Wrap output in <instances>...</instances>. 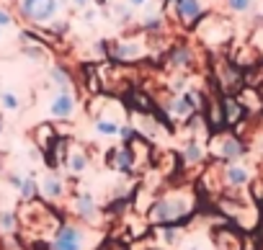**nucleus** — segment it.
I'll return each instance as SVG.
<instances>
[{
  "instance_id": "26",
  "label": "nucleus",
  "mask_w": 263,
  "mask_h": 250,
  "mask_svg": "<svg viewBox=\"0 0 263 250\" xmlns=\"http://www.w3.org/2000/svg\"><path fill=\"white\" fill-rule=\"evenodd\" d=\"M116 16H119V21H129V8L119 6V8H116Z\"/></svg>"
},
{
  "instance_id": "31",
  "label": "nucleus",
  "mask_w": 263,
  "mask_h": 250,
  "mask_svg": "<svg viewBox=\"0 0 263 250\" xmlns=\"http://www.w3.org/2000/svg\"><path fill=\"white\" fill-rule=\"evenodd\" d=\"M258 90H260V95H263V85H260V88H258Z\"/></svg>"
},
{
  "instance_id": "17",
  "label": "nucleus",
  "mask_w": 263,
  "mask_h": 250,
  "mask_svg": "<svg viewBox=\"0 0 263 250\" xmlns=\"http://www.w3.org/2000/svg\"><path fill=\"white\" fill-rule=\"evenodd\" d=\"M227 8L232 13H248L253 8V0H227Z\"/></svg>"
},
{
  "instance_id": "29",
  "label": "nucleus",
  "mask_w": 263,
  "mask_h": 250,
  "mask_svg": "<svg viewBox=\"0 0 263 250\" xmlns=\"http://www.w3.org/2000/svg\"><path fill=\"white\" fill-rule=\"evenodd\" d=\"M88 3V0H75V6H85Z\"/></svg>"
},
{
  "instance_id": "1",
  "label": "nucleus",
  "mask_w": 263,
  "mask_h": 250,
  "mask_svg": "<svg viewBox=\"0 0 263 250\" xmlns=\"http://www.w3.org/2000/svg\"><path fill=\"white\" fill-rule=\"evenodd\" d=\"M214 83L222 95H237L245 88V70L237 67L230 57H219L214 62Z\"/></svg>"
},
{
  "instance_id": "4",
  "label": "nucleus",
  "mask_w": 263,
  "mask_h": 250,
  "mask_svg": "<svg viewBox=\"0 0 263 250\" xmlns=\"http://www.w3.org/2000/svg\"><path fill=\"white\" fill-rule=\"evenodd\" d=\"M186 211H189V206H186L181 199H163V201L155 204L153 219H155V222H176V219H181Z\"/></svg>"
},
{
  "instance_id": "23",
  "label": "nucleus",
  "mask_w": 263,
  "mask_h": 250,
  "mask_svg": "<svg viewBox=\"0 0 263 250\" xmlns=\"http://www.w3.org/2000/svg\"><path fill=\"white\" fill-rule=\"evenodd\" d=\"M78 206H80V211H83L85 217H90V214H93V201H90V196H83Z\"/></svg>"
},
{
  "instance_id": "28",
  "label": "nucleus",
  "mask_w": 263,
  "mask_h": 250,
  "mask_svg": "<svg viewBox=\"0 0 263 250\" xmlns=\"http://www.w3.org/2000/svg\"><path fill=\"white\" fill-rule=\"evenodd\" d=\"M132 6H142V3H147V0H129Z\"/></svg>"
},
{
  "instance_id": "24",
  "label": "nucleus",
  "mask_w": 263,
  "mask_h": 250,
  "mask_svg": "<svg viewBox=\"0 0 263 250\" xmlns=\"http://www.w3.org/2000/svg\"><path fill=\"white\" fill-rule=\"evenodd\" d=\"M21 194H24V199H29V196L34 194V181H31V178H26V181L21 183Z\"/></svg>"
},
{
  "instance_id": "15",
  "label": "nucleus",
  "mask_w": 263,
  "mask_h": 250,
  "mask_svg": "<svg viewBox=\"0 0 263 250\" xmlns=\"http://www.w3.org/2000/svg\"><path fill=\"white\" fill-rule=\"evenodd\" d=\"M191 62H194V52L189 47H176L171 52V60H168L171 67H191Z\"/></svg>"
},
{
  "instance_id": "7",
  "label": "nucleus",
  "mask_w": 263,
  "mask_h": 250,
  "mask_svg": "<svg viewBox=\"0 0 263 250\" xmlns=\"http://www.w3.org/2000/svg\"><path fill=\"white\" fill-rule=\"evenodd\" d=\"M237 101H240V106L245 108L248 119L263 111V95H260V90H258V88H248V85H245V88L237 93Z\"/></svg>"
},
{
  "instance_id": "25",
  "label": "nucleus",
  "mask_w": 263,
  "mask_h": 250,
  "mask_svg": "<svg viewBox=\"0 0 263 250\" xmlns=\"http://www.w3.org/2000/svg\"><path fill=\"white\" fill-rule=\"evenodd\" d=\"M0 224H3L6 229L13 227V214H0Z\"/></svg>"
},
{
  "instance_id": "8",
  "label": "nucleus",
  "mask_w": 263,
  "mask_h": 250,
  "mask_svg": "<svg viewBox=\"0 0 263 250\" xmlns=\"http://www.w3.org/2000/svg\"><path fill=\"white\" fill-rule=\"evenodd\" d=\"M80 245H83V237L75 227H62L54 240V250H80Z\"/></svg>"
},
{
  "instance_id": "13",
  "label": "nucleus",
  "mask_w": 263,
  "mask_h": 250,
  "mask_svg": "<svg viewBox=\"0 0 263 250\" xmlns=\"http://www.w3.org/2000/svg\"><path fill=\"white\" fill-rule=\"evenodd\" d=\"M204 155H206V150H204V145L196 140V137H191L189 140V145L183 147V163H189V165H196V163H201L204 160Z\"/></svg>"
},
{
  "instance_id": "9",
  "label": "nucleus",
  "mask_w": 263,
  "mask_h": 250,
  "mask_svg": "<svg viewBox=\"0 0 263 250\" xmlns=\"http://www.w3.org/2000/svg\"><path fill=\"white\" fill-rule=\"evenodd\" d=\"M108 160H111V165L119 168L121 173H129L132 165H135V150H132L129 145H121L119 150L108 152Z\"/></svg>"
},
{
  "instance_id": "22",
  "label": "nucleus",
  "mask_w": 263,
  "mask_h": 250,
  "mask_svg": "<svg viewBox=\"0 0 263 250\" xmlns=\"http://www.w3.org/2000/svg\"><path fill=\"white\" fill-rule=\"evenodd\" d=\"M3 106H6L8 111H16V108H18V98H16L13 93H3Z\"/></svg>"
},
{
  "instance_id": "12",
  "label": "nucleus",
  "mask_w": 263,
  "mask_h": 250,
  "mask_svg": "<svg viewBox=\"0 0 263 250\" xmlns=\"http://www.w3.org/2000/svg\"><path fill=\"white\" fill-rule=\"evenodd\" d=\"M111 57H114V60H119V62H135V60H140V57H142V47H140V44H135V42H126V44L114 47Z\"/></svg>"
},
{
  "instance_id": "14",
  "label": "nucleus",
  "mask_w": 263,
  "mask_h": 250,
  "mask_svg": "<svg viewBox=\"0 0 263 250\" xmlns=\"http://www.w3.org/2000/svg\"><path fill=\"white\" fill-rule=\"evenodd\" d=\"M214 242H217L219 250H240V237L232 229H219L214 235Z\"/></svg>"
},
{
  "instance_id": "6",
  "label": "nucleus",
  "mask_w": 263,
  "mask_h": 250,
  "mask_svg": "<svg viewBox=\"0 0 263 250\" xmlns=\"http://www.w3.org/2000/svg\"><path fill=\"white\" fill-rule=\"evenodd\" d=\"M222 103V116H224V127H240V124L248 119L245 108L240 106L237 95H219Z\"/></svg>"
},
{
  "instance_id": "27",
  "label": "nucleus",
  "mask_w": 263,
  "mask_h": 250,
  "mask_svg": "<svg viewBox=\"0 0 263 250\" xmlns=\"http://www.w3.org/2000/svg\"><path fill=\"white\" fill-rule=\"evenodd\" d=\"M8 24H11V16L6 11H0V26H8Z\"/></svg>"
},
{
  "instance_id": "3",
  "label": "nucleus",
  "mask_w": 263,
  "mask_h": 250,
  "mask_svg": "<svg viewBox=\"0 0 263 250\" xmlns=\"http://www.w3.org/2000/svg\"><path fill=\"white\" fill-rule=\"evenodd\" d=\"M245 152H248V145L242 142V137H237V134H222V137H219V147H217L219 160L235 163V160H240Z\"/></svg>"
},
{
  "instance_id": "2",
  "label": "nucleus",
  "mask_w": 263,
  "mask_h": 250,
  "mask_svg": "<svg viewBox=\"0 0 263 250\" xmlns=\"http://www.w3.org/2000/svg\"><path fill=\"white\" fill-rule=\"evenodd\" d=\"M21 11L29 21H49L57 13V0H21Z\"/></svg>"
},
{
  "instance_id": "20",
  "label": "nucleus",
  "mask_w": 263,
  "mask_h": 250,
  "mask_svg": "<svg viewBox=\"0 0 263 250\" xmlns=\"http://www.w3.org/2000/svg\"><path fill=\"white\" fill-rule=\"evenodd\" d=\"M96 129L101 134H119V127H116L114 121H96Z\"/></svg>"
},
{
  "instance_id": "10",
  "label": "nucleus",
  "mask_w": 263,
  "mask_h": 250,
  "mask_svg": "<svg viewBox=\"0 0 263 250\" xmlns=\"http://www.w3.org/2000/svg\"><path fill=\"white\" fill-rule=\"evenodd\" d=\"M224 183L232 186V188H242V186H248V183H250V173H248V168H242V165H237V163H227V168H224Z\"/></svg>"
},
{
  "instance_id": "11",
  "label": "nucleus",
  "mask_w": 263,
  "mask_h": 250,
  "mask_svg": "<svg viewBox=\"0 0 263 250\" xmlns=\"http://www.w3.org/2000/svg\"><path fill=\"white\" fill-rule=\"evenodd\" d=\"M72 111H75V101H72L70 93L54 95V101H52V116H57V119H70Z\"/></svg>"
},
{
  "instance_id": "30",
  "label": "nucleus",
  "mask_w": 263,
  "mask_h": 250,
  "mask_svg": "<svg viewBox=\"0 0 263 250\" xmlns=\"http://www.w3.org/2000/svg\"><path fill=\"white\" fill-rule=\"evenodd\" d=\"M0 132H3V121H0Z\"/></svg>"
},
{
  "instance_id": "16",
  "label": "nucleus",
  "mask_w": 263,
  "mask_h": 250,
  "mask_svg": "<svg viewBox=\"0 0 263 250\" xmlns=\"http://www.w3.org/2000/svg\"><path fill=\"white\" fill-rule=\"evenodd\" d=\"M52 80H54L57 88H62V93H67L70 85H72V83H70V75H67L62 67H54V70H52Z\"/></svg>"
},
{
  "instance_id": "5",
  "label": "nucleus",
  "mask_w": 263,
  "mask_h": 250,
  "mask_svg": "<svg viewBox=\"0 0 263 250\" xmlns=\"http://www.w3.org/2000/svg\"><path fill=\"white\" fill-rule=\"evenodd\" d=\"M176 16L183 26H194L204 18V0H178Z\"/></svg>"
},
{
  "instance_id": "18",
  "label": "nucleus",
  "mask_w": 263,
  "mask_h": 250,
  "mask_svg": "<svg viewBox=\"0 0 263 250\" xmlns=\"http://www.w3.org/2000/svg\"><path fill=\"white\" fill-rule=\"evenodd\" d=\"M85 165H88V158H85L83 152H75V155L70 158V168H72L75 173H80V170H85Z\"/></svg>"
},
{
  "instance_id": "19",
  "label": "nucleus",
  "mask_w": 263,
  "mask_h": 250,
  "mask_svg": "<svg viewBox=\"0 0 263 250\" xmlns=\"http://www.w3.org/2000/svg\"><path fill=\"white\" fill-rule=\"evenodd\" d=\"M44 191H47L49 196H60V194H62V183H60L57 178H47V181H44Z\"/></svg>"
},
{
  "instance_id": "21",
  "label": "nucleus",
  "mask_w": 263,
  "mask_h": 250,
  "mask_svg": "<svg viewBox=\"0 0 263 250\" xmlns=\"http://www.w3.org/2000/svg\"><path fill=\"white\" fill-rule=\"evenodd\" d=\"M119 134H121L124 145H132V142H135V140H140V137H137V132L132 129V127H121V129H119Z\"/></svg>"
}]
</instances>
